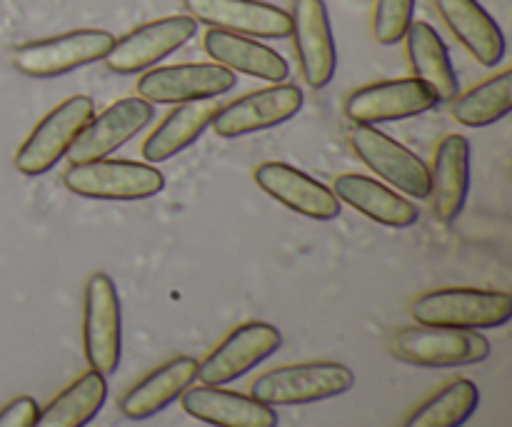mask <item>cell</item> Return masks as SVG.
I'll return each instance as SVG.
<instances>
[{"instance_id": "obj_1", "label": "cell", "mask_w": 512, "mask_h": 427, "mask_svg": "<svg viewBox=\"0 0 512 427\" xmlns=\"http://www.w3.org/2000/svg\"><path fill=\"white\" fill-rule=\"evenodd\" d=\"M418 325L450 330L503 328L512 318V298L498 290L443 288L418 295L410 303Z\"/></svg>"}, {"instance_id": "obj_2", "label": "cell", "mask_w": 512, "mask_h": 427, "mask_svg": "<svg viewBox=\"0 0 512 427\" xmlns=\"http://www.w3.org/2000/svg\"><path fill=\"white\" fill-rule=\"evenodd\" d=\"M355 385L353 370L340 363H298L268 370L250 385V395L265 405H308L338 398Z\"/></svg>"}, {"instance_id": "obj_3", "label": "cell", "mask_w": 512, "mask_h": 427, "mask_svg": "<svg viewBox=\"0 0 512 427\" xmlns=\"http://www.w3.org/2000/svg\"><path fill=\"white\" fill-rule=\"evenodd\" d=\"M63 185L80 198L145 200L165 188V178L150 163L100 158L70 165L63 173Z\"/></svg>"}, {"instance_id": "obj_4", "label": "cell", "mask_w": 512, "mask_h": 427, "mask_svg": "<svg viewBox=\"0 0 512 427\" xmlns=\"http://www.w3.org/2000/svg\"><path fill=\"white\" fill-rule=\"evenodd\" d=\"M93 115L95 103L88 95H73V98L55 105L18 148L15 168L30 178L48 173L53 165H58L60 158L68 155L70 145L83 133L85 125L93 120Z\"/></svg>"}, {"instance_id": "obj_5", "label": "cell", "mask_w": 512, "mask_h": 427, "mask_svg": "<svg viewBox=\"0 0 512 427\" xmlns=\"http://www.w3.org/2000/svg\"><path fill=\"white\" fill-rule=\"evenodd\" d=\"M390 353L420 368H463L488 360V338L475 330H450L413 325L400 328L390 340Z\"/></svg>"}, {"instance_id": "obj_6", "label": "cell", "mask_w": 512, "mask_h": 427, "mask_svg": "<svg viewBox=\"0 0 512 427\" xmlns=\"http://www.w3.org/2000/svg\"><path fill=\"white\" fill-rule=\"evenodd\" d=\"M115 38L108 30H70L55 38L33 40L13 50V65L28 78H58L83 65L103 60Z\"/></svg>"}, {"instance_id": "obj_7", "label": "cell", "mask_w": 512, "mask_h": 427, "mask_svg": "<svg viewBox=\"0 0 512 427\" xmlns=\"http://www.w3.org/2000/svg\"><path fill=\"white\" fill-rule=\"evenodd\" d=\"M83 345L90 370L103 378L113 375L123 350V323H120L118 290L110 275L95 273L85 285Z\"/></svg>"}, {"instance_id": "obj_8", "label": "cell", "mask_w": 512, "mask_h": 427, "mask_svg": "<svg viewBox=\"0 0 512 427\" xmlns=\"http://www.w3.org/2000/svg\"><path fill=\"white\" fill-rule=\"evenodd\" d=\"M195 33H198V23L190 15H168V18L150 20L115 40L103 60L113 73H140L183 48Z\"/></svg>"}, {"instance_id": "obj_9", "label": "cell", "mask_w": 512, "mask_h": 427, "mask_svg": "<svg viewBox=\"0 0 512 427\" xmlns=\"http://www.w3.org/2000/svg\"><path fill=\"white\" fill-rule=\"evenodd\" d=\"M348 140L355 155L385 183L418 200L430 198V168L413 150L380 133L373 125H355L348 133Z\"/></svg>"}, {"instance_id": "obj_10", "label": "cell", "mask_w": 512, "mask_h": 427, "mask_svg": "<svg viewBox=\"0 0 512 427\" xmlns=\"http://www.w3.org/2000/svg\"><path fill=\"white\" fill-rule=\"evenodd\" d=\"M235 85V73L218 63H178L150 68L138 80L140 98L150 105H183L213 100Z\"/></svg>"}, {"instance_id": "obj_11", "label": "cell", "mask_w": 512, "mask_h": 427, "mask_svg": "<svg viewBox=\"0 0 512 427\" xmlns=\"http://www.w3.org/2000/svg\"><path fill=\"white\" fill-rule=\"evenodd\" d=\"M438 105L433 90L418 78L380 80L363 85L345 98V115L355 125H378L390 120L415 118Z\"/></svg>"}, {"instance_id": "obj_12", "label": "cell", "mask_w": 512, "mask_h": 427, "mask_svg": "<svg viewBox=\"0 0 512 427\" xmlns=\"http://www.w3.org/2000/svg\"><path fill=\"white\" fill-rule=\"evenodd\" d=\"M300 108H303V90L298 85L280 83L253 90V93L223 105L215 110L210 125L220 138H243V135L285 123Z\"/></svg>"}, {"instance_id": "obj_13", "label": "cell", "mask_w": 512, "mask_h": 427, "mask_svg": "<svg viewBox=\"0 0 512 427\" xmlns=\"http://www.w3.org/2000/svg\"><path fill=\"white\" fill-rule=\"evenodd\" d=\"M283 335L270 323H245L235 328L203 363H198V380L203 385H225L278 353Z\"/></svg>"}, {"instance_id": "obj_14", "label": "cell", "mask_w": 512, "mask_h": 427, "mask_svg": "<svg viewBox=\"0 0 512 427\" xmlns=\"http://www.w3.org/2000/svg\"><path fill=\"white\" fill-rule=\"evenodd\" d=\"M153 120V105L143 98H120L93 115L83 133L70 145L68 160L70 165L90 163V160L108 158L118 148H123L130 138L140 133L145 125Z\"/></svg>"}, {"instance_id": "obj_15", "label": "cell", "mask_w": 512, "mask_h": 427, "mask_svg": "<svg viewBox=\"0 0 512 427\" xmlns=\"http://www.w3.org/2000/svg\"><path fill=\"white\" fill-rule=\"evenodd\" d=\"M195 23L245 38H288L290 13L263 0H183Z\"/></svg>"}, {"instance_id": "obj_16", "label": "cell", "mask_w": 512, "mask_h": 427, "mask_svg": "<svg viewBox=\"0 0 512 427\" xmlns=\"http://www.w3.org/2000/svg\"><path fill=\"white\" fill-rule=\"evenodd\" d=\"M300 70L310 88H325L335 75V40L323 0H295L290 15Z\"/></svg>"}, {"instance_id": "obj_17", "label": "cell", "mask_w": 512, "mask_h": 427, "mask_svg": "<svg viewBox=\"0 0 512 427\" xmlns=\"http://www.w3.org/2000/svg\"><path fill=\"white\" fill-rule=\"evenodd\" d=\"M253 178L260 190L293 213L313 220H333L340 215V200L335 198L333 190L293 165L278 160L260 163Z\"/></svg>"}, {"instance_id": "obj_18", "label": "cell", "mask_w": 512, "mask_h": 427, "mask_svg": "<svg viewBox=\"0 0 512 427\" xmlns=\"http://www.w3.org/2000/svg\"><path fill=\"white\" fill-rule=\"evenodd\" d=\"M183 410L190 418L213 427H278V415L270 405L253 395L230 393L218 385L190 388L180 395Z\"/></svg>"}, {"instance_id": "obj_19", "label": "cell", "mask_w": 512, "mask_h": 427, "mask_svg": "<svg viewBox=\"0 0 512 427\" xmlns=\"http://www.w3.org/2000/svg\"><path fill=\"white\" fill-rule=\"evenodd\" d=\"M435 10L458 43L485 68H493L505 55L503 30L485 13L478 0H433Z\"/></svg>"}, {"instance_id": "obj_20", "label": "cell", "mask_w": 512, "mask_h": 427, "mask_svg": "<svg viewBox=\"0 0 512 427\" xmlns=\"http://www.w3.org/2000/svg\"><path fill=\"white\" fill-rule=\"evenodd\" d=\"M470 185V143L465 135H445L430 170V195L438 220L453 223L463 210Z\"/></svg>"}, {"instance_id": "obj_21", "label": "cell", "mask_w": 512, "mask_h": 427, "mask_svg": "<svg viewBox=\"0 0 512 427\" xmlns=\"http://www.w3.org/2000/svg\"><path fill=\"white\" fill-rule=\"evenodd\" d=\"M203 48L213 63L223 65L230 73H243L268 83H283L290 75V65L283 55L245 35L210 28L203 38Z\"/></svg>"}, {"instance_id": "obj_22", "label": "cell", "mask_w": 512, "mask_h": 427, "mask_svg": "<svg viewBox=\"0 0 512 427\" xmlns=\"http://www.w3.org/2000/svg\"><path fill=\"white\" fill-rule=\"evenodd\" d=\"M198 378V360L180 355L145 375L120 400V413L128 420H148L178 400Z\"/></svg>"}, {"instance_id": "obj_23", "label": "cell", "mask_w": 512, "mask_h": 427, "mask_svg": "<svg viewBox=\"0 0 512 427\" xmlns=\"http://www.w3.org/2000/svg\"><path fill=\"white\" fill-rule=\"evenodd\" d=\"M335 198L343 200L365 218L388 228H408L418 220V208L388 185L358 173H343L333 183Z\"/></svg>"}, {"instance_id": "obj_24", "label": "cell", "mask_w": 512, "mask_h": 427, "mask_svg": "<svg viewBox=\"0 0 512 427\" xmlns=\"http://www.w3.org/2000/svg\"><path fill=\"white\" fill-rule=\"evenodd\" d=\"M403 38L415 78L433 90L438 103H450L458 95V78H455L448 48L440 40V35L435 33L433 25L423 23V20L410 23Z\"/></svg>"}, {"instance_id": "obj_25", "label": "cell", "mask_w": 512, "mask_h": 427, "mask_svg": "<svg viewBox=\"0 0 512 427\" xmlns=\"http://www.w3.org/2000/svg\"><path fill=\"white\" fill-rule=\"evenodd\" d=\"M215 110L218 108H215L213 100H195V103H183L180 108H175L145 138L143 158L150 165H155L178 155L180 150L193 145L205 133V128L213 123Z\"/></svg>"}, {"instance_id": "obj_26", "label": "cell", "mask_w": 512, "mask_h": 427, "mask_svg": "<svg viewBox=\"0 0 512 427\" xmlns=\"http://www.w3.org/2000/svg\"><path fill=\"white\" fill-rule=\"evenodd\" d=\"M105 398H108L105 378L95 370H88L73 380L58 398L50 400L45 410H38L33 427H85L100 413Z\"/></svg>"}, {"instance_id": "obj_27", "label": "cell", "mask_w": 512, "mask_h": 427, "mask_svg": "<svg viewBox=\"0 0 512 427\" xmlns=\"http://www.w3.org/2000/svg\"><path fill=\"white\" fill-rule=\"evenodd\" d=\"M450 115L468 128H488L512 110V70L493 75L450 100Z\"/></svg>"}, {"instance_id": "obj_28", "label": "cell", "mask_w": 512, "mask_h": 427, "mask_svg": "<svg viewBox=\"0 0 512 427\" xmlns=\"http://www.w3.org/2000/svg\"><path fill=\"white\" fill-rule=\"evenodd\" d=\"M478 385L468 378H458L425 400L403 427H463L478 410Z\"/></svg>"}, {"instance_id": "obj_29", "label": "cell", "mask_w": 512, "mask_h": 427, "mask_svg": "<svg viewBox=\"0 0 512 427\" xmlns=\"http://www.w3.org/2000/svg\"><path fill=\"white\" fill-rule=\"evenodd\" d=\"M415 0H375L373 35L380 45H395L403 40L405 30L413 23Z\"/></svg>"}, {"instance_id": "obj_30", "label": "cell", "mask_w": 512, "mask_h": 427, "mask_svg": "<svg viewBox=\"0 0 512 427\" xmlns=\"http://www.w3.org/2000/svg\"><path fill=\"white\" fill-rule=\"evenodd\" d=\"M35 418H38V403L23 395L0 410V427H33Z\"/></svg>"}]
</instances>
